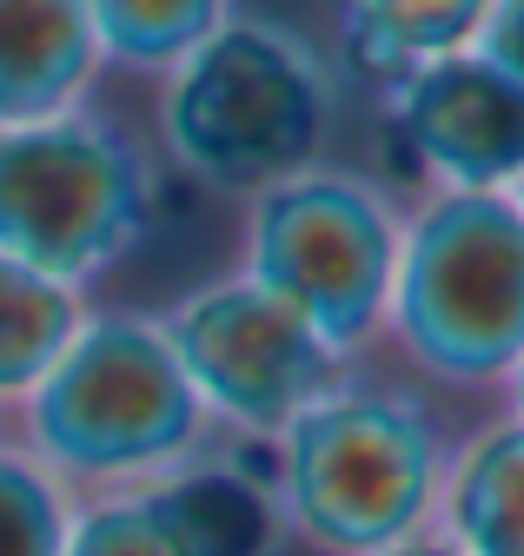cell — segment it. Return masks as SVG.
I'll list each match as a JSON object with an SVG mask.
<instances>
[{"label": "cell", "mask_w": 524, "mask_h": 556, "mask_svg": "<svg viewBox=\"0 0 524 556\" xmlns=\"http://www.w3.org/2000/svg\"><path fill=\"white\" fill-rule=\"evenodd\" d=\"M391 126L406 153L458 192H504L524 160V80L478 47L432 60L412 80H399Z\"/></svg>", "instance_id": "cell-8"}, {"label": "cell", "mask_w": 524, "mask_h": 556, "mask_svg": "<svg viewBox=\"0 0 524 556\" xmlns=\"http://www.w3.org/2000/svg\"><path fill=\"white\" fill-rule=\"evenodd\" d=\"M147 497L179 556H273L286 530L273 504V464H192Z\"/></svg>", "instance_id": "cell-10"}, {"label": "cell", "mask_w": 524, "mask_h": 556, "mask_svg": "<svg viewBox=\"0 0 524 556\" xmlns=\"http://www.w3.org/2000/svg\"><path fill=\"white\" fill-rule=\"evenodd\" d=\"M93 53H113L126 66H173L220 27L226 0H80Z\"/></svg>", "instance_id": "cell-14"}, {"label": "cell", "mask_w": 524, "mask_h": 556, "mask_svg": "<svg viewBox=\"0 0 524 556\" xmlns=\"http://www.w3.org/2000/svg\"><path fill=\"white\" fill-rule=\"evenodd\" d=\"M166 352L200 410L246 438H279L312 397L333 391V352L252 278L192 292L166 325Z\"/></svg>", "instance_id": "cell-7"}, {"label": "cell", "mask_w": 524, "mask_h": 556, "mask_svg": "<svg viewBox=\"0 0 524 556\" xmlns=\"http://www.w3.org/2000/svg\"><path fill=\"white\" fill-rule=\"evenodd\" d=\"M391 258H399V239L385 205L352 179L299 173L252 205V286L273 292L333 358L365 344L385 318Z\"/></svg>", "instance_id": "cell-6"}, {"label": "cell", "mask_w": 524, "mask_h": 556, "mask_svg": "<svg viewBox=\"0 0 524 556\" xmlns=\"http://www.w3.org/2000/svg\"><path fill=\"white\" fill-rule=\"evenodd\" d=\"M498 0H346L339 40L346 60L372 80H412L419 66L451 60L465 40L485 34Z\"/></svg>", "instance_id": "cell-12"}, {"label": "cell", "mask_w": 524, "mask_h": 556, "mask_svg": "<svg viewBox=\"0 0 524 556\" xmlns=\"http://www.w3.org/2000/svg\"><path fill=\"white\" fill-rule=\"evenodd\" d=\"M391 325L438 384H504L524 352V232L504 192H451L391 258Z\"/></svg>", "instance_id": "cell-3"}, {"label": "cell", "mask_w": 524, "mask_h": 556, "mask_svg": "<svg viewBox=\"0 0 524 556\" xmlns=\"http://www.w3.org/2000/svg\"><path fill=\"white\" fill-rule=\"evenodd\" d=\"M93 74L80 0H0V126L53 119Z\"/></svg>", "instance_id": "cell-9"}, {"label": "cell", "mask_w": 524, "mask_h": 556, "mask_svg": "<svg viewBox=\"0 0 524 556\" xmlns=\"http://www.w3.org/2000/svg\"><path fill=\"white\" fill-rule=\"evenodd\" d=\"M207 410L179 378L166 331L140 318H93L27 391V457L47 477L134 483L192 457Z\"/></svg>", "instance_id": "cell-2"}, {"label": "cell", "mask_w": 524, "mask_h": 556, "mask_svg": "<svg viewBox=\"0 0 524 556\" xmlns=\"http://www.w3.org/2000/svg\"><path fill=\"white\" fill-rule=\"evenodd\" d=\"M60 556H179V543L160 523L147 491H126V497H100L80 517H67Z\"/></svg>", "instance_id": "cell-16"}, {"label": "cell", "mask_w": 524, "mask_h": 556, "mask_svg": "<svg viewBox=\"0 0 524 556\" xmlns=\"http://www.w3.org/2000/svg\"><path fill=\"white\" fill-rule=\"evenodd\" d=\"M80 331V305L60 278H40L14 258H0V397H27L47 365Z\"/></svg>", "instance_id": "cell-13"}, {"label": "cell", "mask_w": 524, "mask_h": 556, "mask_svg": "<svg viewBox=\"0 0 524 556\" xmlns=\"http://www.w3.org/2000/svg\"><path fill=\"white\" fill-rule=\"evenodd\" d=\"M325 106V74L292 34L266 21L213 27L179 60L166 147L213 192H273L319 153Z\"/></svg>", "instance_id": "cell-4"}, {"label": "cell", "mask_w": 524, "mask_h": 556, "mask_svg": "<svg viewBox=\"0 0 524 556\" xmlns=\"http://www.w3.org/2000/svg\"><path fill=\"white\" fill-rule=\"evenodd\" d=\"M67 497L27 451H0V556H60L67 543Z\"/></svg>", "instance_id": "cell-15"}, {"label": "cell", "mask_w": 524, "mask_h": 556, "mask_svg": "<svg viewBox=\"0 0 524 556\" xmlns=\"http://www.w3.org/2000/svg\"><path fill=\"white\" fill-rule=\"evenodd\" d=\"M445 483V549L451 556H524V431L517 417L485 425L451 457Z\"/></svg>", "instance_id": "cell-11"}, {"label": "cell", "mask_w": 524, "mask_h": 556, "mask_svg": "<svg viewBox=\"0 0 524 556\" xmlns=\"http://www.w3.org/2000/svg\"><path fill=\"white\" fill-rule=\"evenodd\" d=\"M438 431L406 391H325L273 438V504L325 556H378L425 536Z\"/></svg>", "instance_id": "cell-1"}, {"label": "cell", "mask_w": 524, "mask_h": 556, "mask_svg": "<svg viewBox=\"0 0 524 556\" xmlns=\"http://www.w3.org/2000/svg\"><path fill=\"white\" fill-rule=\"evenodd\" d=\"M147 232L140 153L107 119L0 126V258L74 286Z\"/></svg>", "instance_id": "cell-5"}, {"label": "cell", "mask_w": 524, "mask_h": 556, "mask_svg": "<svg viewBox=\"0 0 524 556\" xmlns=\"http://www.w3.org/2000/svg\"><path fill=\"white\" fill-rule=\"evenodd\" d=\"M378 556H451L438 536H406V543H391V549H378Z\"/></svg>", "instance_id": "cell-17"}]
</instances>
